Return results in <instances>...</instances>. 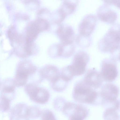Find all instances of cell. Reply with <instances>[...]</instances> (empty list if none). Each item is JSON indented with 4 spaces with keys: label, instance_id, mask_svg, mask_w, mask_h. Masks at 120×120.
Masks as SVG:
<instances>
[{
    "label": "cell",
    "instance_id": "cell-1",
    "mask_svg": "<svg viewBox=\"0 0 120 120\" xmlns=\"http://www.w3.org/2000/svg\"><path fill=\"white\" fill-rule=\"evenodd\" d=\"M86 84L82 79L77 81L74 85L72 93L74 99L80 103L97 105L101 104L100 92Z\"/></svg>",
    "mask_w": 120,
    "mask_h": 120
},
{
    "label": "cell",
    "instance_id": "cell-2",
    "mask_svg": "<svg viewBox=\"0 0 120 120\" xmlns=\"http://www.w3.org/2000/svg\"><path fill=\"white\" fill-rule=\"evenodd\" d=\"M120 45V23H114L98 41V48L101 52L111 53Z\"/></svg>",
    "mask_w": 120,
    "mask_h": 120
},
{
    "label": "cell",
    "instance_id": "cell-3",
    "mask_svg": "<svg viewBox=\"0 0 120 120\" xmlns=\"http://www.w3.org/2000/svg\"><path fill=\"white\" fill-rule=\"evenodd\" d=\"M37 70V68L30 62L25 61L20 63L13 79L15 86L21 87L25 85L29 79L34 76Z\"/></svg>",
    "mask_w": 120,
    "mask_h": 120
},
{
    "label": "cell",
    "instance_id": "cell-4",
    "mask_svg": "<svg viewBox=\"0 0 120 120\" xmlns=\"http://www.w3.org/2000/svg\"><path fill=\"white\" fill-rule=\"evenodd\" d=\"M38 84L34 82L27 83L25 87V91L31 101L38 104H45L49 99V92L46 88L39 86Z\"/></svg>",
    "mask_w": 120,
    "mask_h": 120
},
{
    "label": "cell",
    "instance_id": "cell-5",
    "mask_svg": "<svg viewBox=\"0 0 120 120\" xmlns=\"http://www.w3.org/2000/svg\"><path fill=\"white\" fill-rule=\"evenodd\" d=\"M61 111L71 120H84L87 117L89 113L88 109L83 105L66 101Z\"/></svg>",
    "mask_w": 120,
    "mask_h": 120
},
{
    "label": "cell",
    "instance_id": "cell-6",
    "mask_svg": "<svg viewBox=\"0 0 120 120\" xmlns=\"http://www.w3.org/2000/svg\"><path fill=\"white\" fill-rule=\"evenodd\" d=\"M100 72L104 81L110 82L114 81L118 74L117 61L112 57L103 60L101 63Z\"/></svg>",
    "mask_w": 120,
    "mask_h": 120
},
{
    "label": "cell",
    "instance_id": "cell-7",
    "mask_svg": "<svg viewBox=\"0 0 120 120\" xmlns=\"http://www.w3.org/2000/svg\"><path fill=\"white\" fill-rule=\"evenodd\" d=\"M89 60V55L85 51H79L75 53L71 64L68 65L74 76L84 73Z\"/></svg>",
    "mask_w": 120,
    "mask_h": 120
},
{
    "label": "cell",
    "instance_id": "cell-8",
    "mask_svg": "<svg viewBox=\"0 0 120 120\" xmlns=\"http://www.w3.org/2000/svg\"><path fill=\"white\" fill-rule=\"evenodd\" d=\"M97 22L96 17L93 14L85 16L80 23L78 27V34L86 37L90 35L94 30Z\"/></svg>",
    "mask_w": 120,
    "mask_h": 120
},
{
    "label": "cell",
    "instance_id": "cell-9",
    "mask_svg": "<svg viewBox=\"0 0 120 120\" xmlns=\"http://www.w3.org/2000/svg\"><path fill=\"white\" fill-rule=\"evenodd\" d=\"M56 33L61 43L65 44L73 43L75 38V33L70 26L66 24L59 25Z\"/></svg>",
    "mask_w": 120,
    "mask_h": 120
},
{
    "label": "cell",
    "instance_id": "cell-10",
    "mask_svg": "<svg viewBox=\"0 0 120 120\" xmlns=\"http://www.w3.org/2000/svg\"><path fill=\"white\" fill-rule=\"evenodd\" d=\"M82 79L87 85L96 90L101 88L104 81L100 72L94 68L88 70Z\"/></svg>",
    "mask_w": 120,
    "mask_h": 120
},
{
    "label": "cell",
    "instance_id": "cell-11",
    "mask_svg": "<svg viewBox=\"0 0 120 120\" xmlns=\"http://www.w3.org/2000/svg\"><path fill=\"white\" fill-rule=\"evenodd\" d=\"M97 16L100 21L109 24H113L117 18L116 13L111 9L109 5L105 4L99 8Z\"/></svg>",
    "mask_w": 120,
    "mask_h": 120
},
{
    "label": "cell",
    "instance_id": "cell-12",
    "mask_svg": "<svg viewBox=\"0 0 120 120\" xmlns=\"http://www.w3.org/2000/svg\"><path fill=\"white\" fill-rule=\"evenodd\" d=\"M100 91L102 101H113L117 100L119 90L116 85L107 83L102 85Z\"/></svg>",
    "mask_w": 120,
    "mask_h": 120
},
{
    "label": "cell",
    "instance_id": "cell-13",
    "mask_svg": "<svg viewBox=\"0 0 120 120\" xmlns=\"http://www.w3.org/2000/svg\"><path fill=\"white\" fill-rule=\"evenodd\" d=\"M49 26V22L46 21L38 20L29 24L26 28L27 40L32 41L41 31L48 29Z\"/></svg>",
    "mask_w": 120,
    "mask_h": 120
},
{
    "label": "cell",
    "instance_id": "cell-14",
    "mask_svg": "<svg viewBox=\"0 0 120 120\" xmlns=\"http://www.w3.org/2000/svg\"><path fill=\"white\" fill-rule=\"evenodd\" d=\"M53 46V56L55 58H67L74 53L75 47L73 43L65 44L60 42Z\"/></svg>",
    "mask_w": 120,
    "mask_h": 120
},
{
    "label": "cell",
    "instance_id": "cell-15",
    "mask_svg": "<svg viewBox=\"0 0 120 120\" xmlns=\"http://www.w3.org/2000/svg\"><path fill=\"white\" fill-rule=\"evenodd\" d=\"M40 76L43 80L45 79L49 82L53 83L60 77V71L59 68L52 65H48L42 68L39 71Z\"/></svg>",
    "mask_w": 120,
    "mask_h": 120
},
{
    "label": "cell",
    "instance_id": "cell-16",
    "mask_svg": "<svg viewBox=\"0 0 120 120\" xmlns=\"http://www.w3.org/2000/svg\"><path fill=\"white\" fill-rule=\"evenodd\" d=\"M29 106L23 103H18L10 109L9 118L10 120H29Z\"/></svg>",
    "mask_w": 120,
    "mask_h": 120
},
{
    "label": "cell",
    "instance_id": "cell-17",
    "mask_svg": "<svg viewBox=\"0 0 120 120\" xmlns=\"http://www.w3.org/2000/svg\"><path fill=\"white\" fill-rule=\"evenodd\" d=\"M79 2V0H63L57 10L63 16L66 18L75 12Z\"/></svg>",
    "mask_w": 120,
    "mask_h": 120
},
{
    "label": "cell",
    "instance_id": "cell-18",
    "mask_svg": "<svg viewBox=\"0 0 120 120\" xmlns=\"http://www.w3.org/2000/svg\"><path fill=\"white\" fill-rule=\"evenodd\" d=\"M16 87L13 79H6L0 83L1 94L4 95L13 100L15 96Z\"/></svg>",
    "mask_w": 120,
    "mask_h": 120
},
{
    "label": "cell",
    "instance_id": "cell-19",
    "mask_svg": "<svg viewBox=\"0 0 120 120\" xmlns=\"http://www.w3.org/2000/svg\"><path fill=\"white\" fill-rule=\"evenodd\" d=\"M68 82H67L61 77L56 81L50 83V85L51 88L54 91L58 92H61L64 90L68 85Z\"/></svg>",
    "mask_w": 120,
    "mask_h": 120
},
{
    "label": "cell",
    "instance_id": "cell-20",
    "mask_svg": "<svg viewBox=\"0 0 120 120\" xmlns=\"http://www.w3.org/2000/svg\"><path fill=\"white\" fill-rule=\"evenodd\" d=\"M75 42L77 45L82 48H86L90 46L91 43L90 36L86 37L78 34L75 38Z\"/></svg>",
    "mask_w": 120,
    "mask_h": 120
},
{
    "label": "cell",
    "instance_id": "cell-21",
    "mask_svg": "<svg viewBox=\"0 0 120 120\" xmlns=\"http://www.w3.org/2000/svg\"><path fill=\"white\" fill-rule=\"evenodd\" d=\"M11 99L5 95L1 94L0 96V111L2 112H6L10 109Z\"/></svg>",
    "mask_w": 120,
    "mask_h": 120
},
{
    "label": "cell",
    "instance_id": "cell-22",
    "mask_svg": "<svg viewBox=\"0 0 120 120\" xmlns=\"http://www.w3.org/2000/svg\"><path fill=\"white\" fill-rule=\"evenodd\" d=\"M116 110L112 109H106L103 114L104 120H120V116Z\"/></svg>",
    "mask_w": 120,
    "mask_h": 120
},
{
    "label": "cell",
    "instance_id": "cell-23",
    "mask_svg": "<svg viewBox=\"0 0 120 120\" xmlns=\"http://www.w3.org/2000/svg\"><path fill=\"white\" fill-rule=\"evenodd\" d=\"M60 76L63 79L68 82L72 80L74 77L68 66L62 69L60 71Z\"/></svg>",
    "mask_w": 120,
    "mask_h": 120
},
{
    "label": "cell",
    "instance_id": "cell-24",
    "mask_svg": "<svg viewBox=\"0 0 120 120\" xmlns=\"http://www.w3.org/2000/svg\"><path fill=\"white\" fill-rule=\"evenodd\" d=\"M41 111L39 108L37 106H29L28 115L29 120L38 118L40 116Z\"/></svg>",
    "mask_w": 120,
    "mask_h": 120
},
{
    "label": "cell",
    "instance_id": "cell-25",
    "mask_svg": "<svg viewBox=\"0 0 120 120\" xmlns=\"http://www.w3.org/2000/svg\"><path fill=\"white\" fill-rule=\"evenodd\" d=\"M40 116L41 119L43 120L56 119L53 112L48 109H45L41 110Z\"/></svg>",
    "mask_w": 120,
    "mask_h": 120
},
{
    "label": "cell",
    "instance_id": "cell-26",
    "mask_svg": "<svg viewBox=\"0 0 120 120\" xmlns=\"http://www.w3.org/2000/svg\"><path fill=\"white\" fill-rule=\"evenodd\" d=\"M65 100L62 97H58L56 98L53 101V106L56 110L61 111L65 102Z\"/></svg>",
    "mask_w": 120,
    "mask_h": 120
},
{
    "label": "cell",
    "instance_id": "cell-27",
    "mask_svg": "<svg viewBox=\"0 0 120 120\" xmlns=\"http://www.w3.org/2000/svg\"><path fill=\"white\" fill-rule=\"evenodd\" d=\"M110 54L111 57L120 62V45Z\"/></svg>",
    "mask_w": 120,
    "mask_h": 120
},
{
    "label": "cell",
    "instance_id": "cell-28",
    "mask_svg": "<svg viewBox=\"0 0 120 120\" xmlns=\"http://www.w3.org/2000/svg\"><path fill=\"white\" fill-rule=\"evenodd\" d=\"M111 4H113L120 9V0H111Z\"/></svg>",
    "mask_w": 120,
    "mask_h": 120
},
{
    "label": "cell",
    "instance_id": "cell-29",
    "mask_svg": "<svg viewBox=\"0 0 120 120\" xmlns=\"http://www.w3.org/2000/svg\"><path fill=\"white\" fill-rule=\"evenodd\" d=\"M119 107L118 110H119L120 111V100H119Z\"/></svg>",
    "mask_w": 120,
    "mask_h": 120
}]
</instances>
